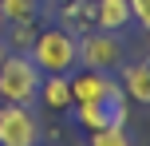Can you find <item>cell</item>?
Returning a JSON list of instances; mask_svg holds the SVG:
<instances>
[{
  "label": "cell",
  "instance_id": "cell-7",
  "mask_svg": "<svg viewBox=\"0 0 150 146\" xmlns=\"http://www.w3.org/2000/svg\"><path fill=\"white\" fill-rule=\"evenodd\" d=\"M59 28L67 32H91L95 24V0H71V4H59Z\"/></svg>",
  "mask_w": 150,
  "mask_h": 146
},
{
  "label": "cell",
  "instance_id": "cell-4",
  "mask_svg": "<svg viewBox=\"0 0 150 146\" xmlns=\"http://www.w3.org/2000/svg\"><path fill=\"white\" fill-rule=\"evenodd\" d=\"M40 142V123L28 107L4 103L0 107V146H36Z\"/></svg>",
  "mask_w": 150,
  "mask_h": 146
},
{
  "label": "cell",
  "instance_id": "cell-2",
  "mask_svg": "<svg viewBox=\"0 0 150 146\" xmlns=\"http://www.w3.org/2000/svg\"><path fill=\"white\" fill-rule=\"evenodd\" d=\"M40 67L32 63L28 51H8L4 63H0V99L4 103H20V107H32L40 99Z\"/></svg>",
  "mask_w": 150,
  "mask_h": 146
},
{
  "label": "cell",
  "instance_id": "cell-8",
  "mask_svg": "<svg viewBox=\"0 0 150 146\" xmlns=\"http://www.w3.org/2000/svg\"><path fill=\"white\" fill-rule=\"evenodd\" d=\"M40 99H44V107H52V111L71 107V87H67V75H44V79H40Z\"/></svg>",
  "mask_w": 150,
  "mask_h": 146
},
{
  "label": "cell",
  "instance_id": "cell-13",
  "mask_svg": "<svg viewBox=\"0 0 150 146\" xmlns=\"http://www.w3.org/2000/svg\"><path fill=\"white\" fill-rule=\"evenodd\" d=\"M130 4V20H138V28L150 32V0H127Z\"/></svg>",
  "mask_w": 150,
  "mask_h": 146
},
{
  "label": "cell",
  "instance_id": "cell-5",
  "mask_svg": "<svg viewBox=\"0 0 150 146\" xmlns=\"http://www.w3.org/2000/svg\"><path fill=\"white\" fill-rule=\"evenodd\" d=\"M122 91H127V99L150 107V59L127 63V67H122Z\"/></svg>",
  "mask_w": 150,
  "mask_h": 146
},
{
  "label": "cell",
  "instance_id": "cell-1",
  "mask_svg": "<svg viewBox=\"0 0 150 146\" xmlns=\"http://www.w3.org/2000/svg\"><path fill=\"white\" fill-rule=\"evenodd\" d=\"M32 63L40 67V75H71L79 67V51H75V32L67 28H47V32H36L28 47Z\"/></svg>",
  "mask_w": 150,
  "mask_h": 146
},
{
  "label": "cell",
  "instance_id": "cell-17",
  "mask_svg": "<svg viewBox=\"0 0 150 146\" xmlns=\"http://www.w3.org/2000/svg\"><path fill=\"white\" fill-rule=\"evenodd\" d=\"M36 146H40V142H36Z\"/></svg>",
  "mask_w": 150,
  "mask_h": 146
},
{
  "label": "cell",
  "instance_id": "cell-6",
  "mask_svg": "<svg viewBox=\"0 0 150 146\" xmlns=\"http://www.w3.org/2000/svg\"><path fill=\"white\" fill-rule=\"evenodd\" d=\"M95 24L103 32H122L130 24V4L127 0H95Z\"/></svg>",
  "mask_w": 150,
  "mask_h": 146
},
{
  "label": "cell",
  "instance_id": "cell-11",
  "mask_svg": "<svg viewBox=\"0 0 150 146\" xmlns=\"http://www.w3.org/2000/svg\"><path fill=\"white\" fill-rule=\"evenodd\" d=\"M0 16H4L8 24L36 20V0H0Z\"/></svg>",
  "mask_w": 150,
  "mask_h": 146
},
{
  "label": "cell",
  "instance_id": "cell-16",
  "mask_svg": "<svg viewBox=\"0 0 150 146\" xmlns=\"http://www.w3.org/2000/svg\"><path fill=\"white\" fill-rule=\"evenodd\" d=\"M55 4H71V0H55Z\"/></svg>",
  "mask_w": 150,
  "mask_h": 146
},
{
  "label": "cell",
  "instance_id": "cell-15",
  "mask_svg": "<svg viewBox=\"0 0 150 146\" xmlns=\"http://www.w3.org/2000/svg\"><path fill=\"white\" fill-rule=\"evenodd\" d=\"M4 55H8V47H4V39H0V63H4Z\"/></svg>",
  "mask_w": 150,
  "mask_h": 146
},
{
  "label": "cell",
  "instance_id": "cell-9",
  "mask_svg": "<svg viewBox=\"0 0 150 146\" xmlns=\"http://www.w3.org/2000/svg\"><path fill=\"white\" fill-rule=\"evenodd\" d=\"M75 118H79L83 130H103V126H115L111 123V107L107 103H75Z\"/></svg>",
  "mask_w": 150,
  "mask_h": 146
},
{
  "label": "cell",
  "instance_id": "cell-3",
  "mask_svg": "<svg viewBox=\"0 0 150 146\" xmlns=\"http://www.w3.org/2000/svg\"><path fill=\"white\" fill-rule=\"evenodd\" d=\"M75 51H79V67H95V71H115L122 67V44L119 32H83L75 36Z\"/></svg>",
  "mask_w": 150,
  "mask_h": 146
},
{
  "label": "cell",
  "instance_id": "cell-12",
  "mask_svg": "<svg viewBox=\"0 0 150 146\" xmlns=\"http://www.w3.org/2000/svg\"><path fill=\"white\" fill-rule=\"evenodd\" d=\"M91 146H130L122 126H103V130H91Z\"/></svg>",
  "mask_w": 150,
  "mask_h": 146
},
{
  "label": "cell",
  "instance_id": "cell-14",
  "mask_svg": "<svg viewBox=\"0 0 150 146\" xmlns=\"http://www.w3.org/2000/svg\"><path fill=\"white\" fill-rule=\"evenodd\" d=\"M4 28H8V20H4V16H0V39H4Z\"/></svg>",
  "mask_w": 150,
  "mask_h": 146
},
{
  "label": "cell",
  "instance_id": "cell-10",
  "mask_svg": "<svg viewBox=\"0 0 150 146\" xmlns=\"http://www.w3.org/2000/svg\"><path fill=\"white\" fill-rule=\"evenodd\" d=\"M4 39L12 44V51H28V47H32V39H36V24H32V20L8 24V28H4Z\"/></svg>",
  "mask_w": 150,
  "mask_h": 146
}]
</instances>
